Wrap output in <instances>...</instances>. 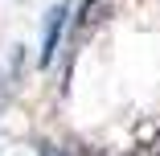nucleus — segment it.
<instances>
[{
  "mask_svg": "<svg viewBox=\"0 0 160 156\" xmlns=\"http://www.w3.org/2000/svg\"><path fill=\"white\" fill-rule=\"evenodd\" d=\"M62 25H66V4H58V8H49V17H45V37H41V66H49L53 62V53H58V41H62Z\"/></svg>",
  "mask_w": 160,
  "mask_h": 156,
  "instance_id": "nucleus-1",
  "label": "nucleus"
},
{
  "mask_svg": "<svg viewBox=\"0 0 160 156\" xmlns=\"http://www.w3.org/2000/svg\"><path fill=\"white\" fill-rule=\"evenodd\" d=\"M37 156H70V152L58 148V144H37Z\"/></svg>",
  "mask_w": 160,
  "mask_h": 156,
  "instance_id": "nucleus-2",
  "label": "nucleus"
},
{
  "mask_svg": "<svg viewBox=\"0 0 160 156\" xmlns=\"http://www.w3.org/2000/svg\"><path fill=\"white\" fill-rule=\"evenodd\" d=\"M90 8H94V0H82V17H86V13H90Z\"/></svg>",
  "mask_w": 160,
  "mask_h": 156,
  "instance_id": "nucleus-3",
  "label": "nucleus"
}]
</instances>
